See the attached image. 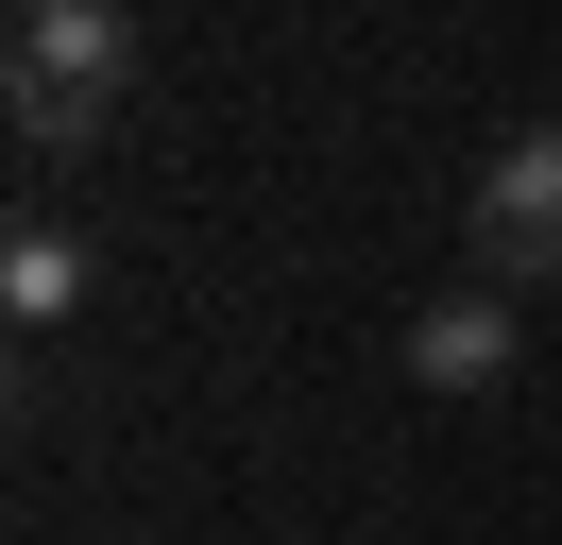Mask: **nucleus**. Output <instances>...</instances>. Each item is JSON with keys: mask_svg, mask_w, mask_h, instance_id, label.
<instances>
[{"mask_svg": "<svg viewBox=\"0 0 562 545\" xmlns=\"http://www.w3.org/2000/svg\"><path fill=\"white\" fill-rule=\"evenodd\" d=\"M0 307L52 341V324L86 307V238H69V222H18V238H0Z\"/></svg>", "mask_w": 562, "mask_h": 545, "instance_id": "4", "label": "nucleus"}, {"mask_svg": "<svg viewBox=\"0 0 562 545\" xmlns=\"http://www.w3.org/2000/svg\"><path fill=\"white\" fill-rule=\"evenodd\" d=\"M512 358H528V307H512V290H443V307L409 324V375H426V392H494Z\"/></svg>", "mask_w": 562, "mask_h": 545, "instance_id": "3", "label": "nucleus"}, {"mask_svg": "<svg viewBox=\"0 0 562 545\" xmlns=\"http://www.w3.org/2000/svg\"><path fill=\"white\" fill-rule=\"evenodd\" d=\"M120 102H137V18H120V0H18V34H0V120H18V154L35 170L103 154Z\"/></svg>", "mask_w": 562, "mask_h": 545, "instance_id": "1", "label": "nucleus"}, {"mask_svg": "<svg viewBox=\"0 0 562 545\" xmlns=\"http://www.w3.org/2000/svg\"><path fill=\"white\" fill-rule=\"evenodd\" d=\"M460 238H477V290H546V272H562V120H512V136H494Z\"/></svg>", "mask_w": 562, "mask_h": 545, "instance_id": "2", "label": "nucleus"}]
</instances>
